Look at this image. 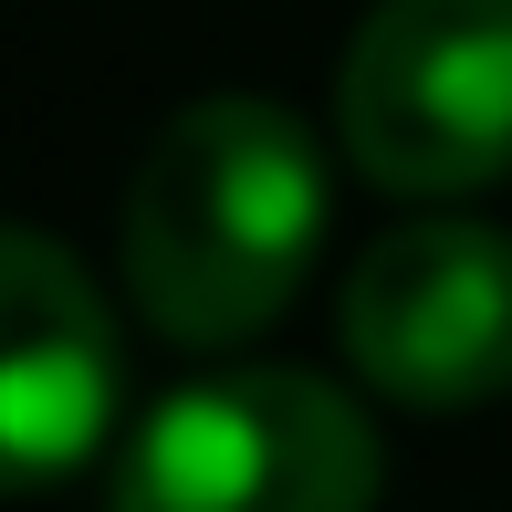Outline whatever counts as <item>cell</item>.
<instances>
[{"label":"cell","instance_id":"2","mask_svg":"<svg viewBox=\"0 0 512 512\" xmlns=\"http://www.w3.org/2000/svg\"><path fill=\"white\" fill-rule=\"evenodd\" d=\"M377 418L304 366H220L136 418L105 512H366Z\"/></svg>","mask_w":512,"mask_h":512},{"label":"cell","instance_id":"3","mask_svg":"<svg viewBox=\"0 0 512 512\" xmlns=\"http://www.w3.org/2000/svg\"><path fill=\"white\" fill-rule=\"evenodd\" d=\"M335 136L398 199L492 189L512 168V0H377L335 74Z\"/></svg>","mask_w":512,"mask_h":512},{"label":"cell","instance_id":"1","mask_svg":"<svg viewBox=\"0 0 512 512\" xmlns=\"http://www.w3.org/2000/svg\"><path fill=\"white\" fill-rule=\"evenodd\" d=\"M335 189L304 115L272 95H199L157 126L126 189V293L189 356L251 345L304 293Z\"/></svg>","mask_w":512,"mask_h":512},{"label":"cell","instance_id":"5","mask_svg":"<svg viewBox=\"0 0 512 512\" xmlns=\"http://www.w3.org/2000/svg\"><path fill=\"white\" fill-rule=\"evenodd\" d=\"M0 324H11L0 335V450H11V471L53 481L74 460H95L115 429L126 356H115L95 283L63 262L53 230H11L0 241Z\"/></svg>","mask_w":512,"mask_h":512},{"label":"cell","instance_id":"4","mask_svg":"<svg viewBox=\"0 0 512 512\" xmlns=\"http://www.w3.org/2000/svg\"><path fill=\"white\" fill-rule=\"evenodd\" d=\"M335 324L377 398L460 418L512 387V241L481 220L387 230L377 251H356Z\"/></svg>","mask_w":512,"mask_h":512}]
</instances>
